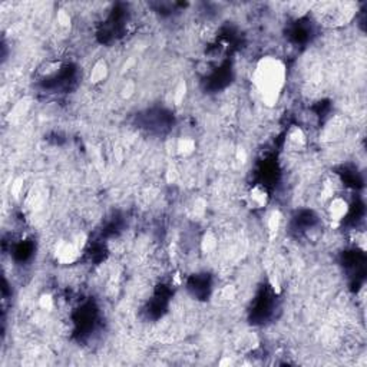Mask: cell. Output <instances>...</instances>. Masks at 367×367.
Listing matches in <instances>:
<instances>
[{
	"instance_id": "1",
	"label": "cell",
	"mask_w": 367,
	"mask_h": 367,
	"mask_svg": "<svg viewBox=\"0 0 367 367\" xmlns=\"http://www.w3.org/2000/svg\"><path fill=\"white\" fill-rule=\"evenodd\" d=\"M286 82V68L275 58L263 59L254 72V83L267 104L277 101Z\"/></svg>"
},
{
	"instance_id": "2",
	"label": "cell",
	"mask_w": 367,
	"mask_h": 367,
	"mask_svg": "<svg viewBox=\"0 0 367 367\" xmlns=\"http://www.w3.org/2000/svg\"><path fill=\"white\" fill-rule=\"evenodd\" d=\"M347 211V204L346 201L337 198V200H333L332 203V207H330V215L333 219H342V217H344Z\"/></svg>"
}]
</instances>
